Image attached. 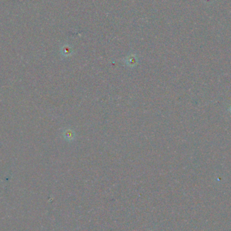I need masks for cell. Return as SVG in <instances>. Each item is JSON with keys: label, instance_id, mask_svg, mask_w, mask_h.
Returning a JSON list of instances; mask_svg holds the SVG:
<instances>
[{"label": "cell", "instance_id": "1", "mask_svg": "<svg viewBox=\"0 0 231 231\" xmlns=\"http://www.w3.org/2000/svg\"><path fill=\"white\" fill-rule=\"evenodd\" d=\"M65 137H66L67 139H69V138H71L73 137V135H72V132H70V131H66V135H65Z\"/></svg>", "mask_w": 231, "mask_h": 231}, {"label": "cell", "instance_id": "2", "mask_svg": "<svg viewBox=\"0 0 231 231\" xmlns=\"http://www.w3.org/2000/svg\"><path fill=\"white\" fill-rule=\"evenodd\" d=\"M230 110V113H231V106H230V110Z\"/></svg>", "mask_w": 231, "mask_h": 231}]
</instances>
